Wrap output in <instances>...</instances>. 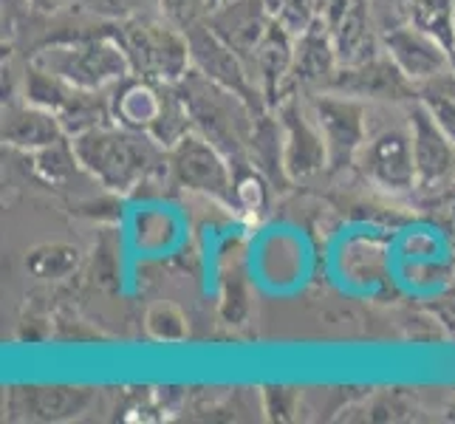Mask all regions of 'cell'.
<instances>
[{"label":"cell","instance_id":"19","mask_svg":"<svg viewBox=\"0 0 455 424\" xmlns=\"http://www.w3.org/2000/svg\"><path fill=\"white\" fill-rule=\"evenodd\" d=\"M339 66H356L379 54L382 37H376L371 26V4L368 0H354L348 12L342 14L339 23L331 28Z\"/></svg>","mask_w":455,"mask_h":424},{"label":"cell","instance_id":"26","mask_svg":"<svg viewBox=\"0 0 455 424\" xmlns=\"http://www.w3.org/2000/svg\"><path fill=\"white\" fill-rule=\"evenodd\" d=\"M323 18V9H320V0H286L283 9L275 14V20L289 28L291 35H303V31L317 23Z\"/></svg>","mask_w":455,"mask_h":424},{"label":"cell","instance_id":"21","mask_svg":"<svg viewBox=\"0 0 455 424\" xmlns=\"http://www.w3.org/2000/svg\"><path fill=\"white\" fill-rule=\"evenodd\" d=\"M416 91H419V102L427 108L430 116L438 122V128L455 141V71L452 66L442 74L430 76V80L419 83Z\"/></svg>","mask_w":455,"mask_h":424},{"label":"cell","instance_id":"7","mask_svg":"<svg viewBox=\"0 0 455 424\" xmlns=\"http://www.w3.org/2000/svg\"><path fill=\"white\" fill-rule=\"evenodd\" d=\"M167 164L181 187L235 210V167L210 139L190 131L167 150Z\"/></svg>","mask_w":455,"mask_h":424},{"label":"cell","instance_id":"8","mask_svg":"<svg viewBox=\"0 0 455 424\" xmlns=\"http://www.w3.org/2000/svg\"><path fill=\"white\" fill-rule=\"evenodd\" d=\"M187 43H190V68L204 74L215 85L238 93L255 114L272 111L260 85L252 80V74H249L243 57L235 54L229 45L207 26V20H196L193 26H187Z\"/></svg>","mask_w":455,"mask_h":424},{"label":"cell","instance_id":"13","mask_svg":"<svg viewBox=\"0 0 455 424\" xmlns=\"http://www.w3.org/2000/svg\"><path fill=\"white\" fill-rule=\"evenodd\" d=\"M382 52L394 60L416 85L452 66L447 45L438 43L433 35L421 31L413 23L387 28L382 35Z\"/></svg>","mask_w":455,"mask_h":424},{"label":"cell","instance_id":"11","mask_svg":"<svg viewBox=\"0 0 455 424\" xmlns=\"http://www.w3.org/2000/svg\"><path fill=\"white\" fill-rule=\"evenodd\" d=\"M272 111L277 114L280 124H283V159L289 179L297 181L320 172L328 164V148L317 122H314L311 111L300 102V97L289 91Z\"/></svg>","mask_w":455,"mask_h":424},{"label":"cell","instance_id":"12","mask_svg":"<svg viewBox=\"0 0 455 424\" xmlns=\"http://www.w3.org/2000/svg\"><path fill=\"white\" fill-rule=\"evenodd\" d=\"M272 23L275 14L263 0H221L207 12V26L235 54L243 57L246 66H252V57Z\"/></svg>","mask_w":455,"mask_h":424},{"label":"cell","instance_id":"20","mask_svg":"<svg viewBox=\"0 0 455 424\" xmlns=\"http://www.w3.org/2000/svg\"><path fill=\"white\" fill-rule=\"evenodd\" d=\"M249 164L260 170L269 184H289L286 159H283V124L275 111L258 114L252 141H249Z\"/></svg>","mask_w":455,"mask_h":424},{"label":"cell","instance_id":"5","mask_svg":"<svg viewBox=\"0 0 455 424\" xmlns=\"http://www.w3.org/2000/svg\"><path fill=\"white\" fill-rule=\"evenodd\" d=\"M124 57L131 62L133 76L156 83H179L190 71V43L187 31L162 20L136 18L114 31Z\"/></svg>","mask_w":455,"mask_h":424},{"label":"cell","instance_id":"30","mask_svg":"<svg viewBox=\"0 0 455 424\" xmlns=\"http://www.w3.org/2000/svg\"><path fill=\"white\" fill-rule=\"evenodd\" d=\"M450 62H452V71H455V49L450 52Z\"/></svg>","mask_w":455,"mask_h":424},{"label":"cell","instance_id":"16","mask_svg":"<svg viewBox=\"0 0 455 424\" xmlns=\"http://www.w3.org/2000/svg\"><path fill=\"white\" fill-rule=\"evenodd\" d=\"M291 60H294V35L275 20L252 57V68L258 71V85L269 108H275L289 93Z\"/></svg>","mask_w":455,"mask_h":424},{"label":"cell","instance_id":"23","mask_svg":"<svg viewBox=\"0 0 455 424\" xmlns=\"http://www.w3.org/2000/svg\"><path fill=\"white\" fill-rule=\"evenodd\" d=\"M269 204V179L255 167L235 172V210L246 215H260Z\"/></svg>","mask_w":455,"mask_h":424},{"label":"cell","instance_id":"10","mask_svg":"<svg viewBox=\"0 0 455 424\" xmlns=\"http://www.w3.org/2000/svg\"><path fill=\"white\" fill-rule=\"evenodd\" d=\"M323 91H337L345 93V97L363 102H382V105L419 100L416 83L385 52L365 62H356V66H339Z\"/></svg>","mask_w":455,"mask_h":424},{"label":"cell","instance_id":"6","mask_svg":"<svg viewBox=\"0 0 455 424\" xmlns=\"http://www.w3.org/2000/svg\"><path fill=\"white\" fill-rule=\"evenodd\" d=\"M354 164L376 187L390 193H407L419 184L413 159L411 119L376 124L368 119V136L359 148Z\"/></svg>","mask_w":455,"mask_h":424},{"label":"cell","instance_id":"2","mask_svg":"<svg viewBox=\"0 0 455 424\" xmlns=\"http://www.w3.org/2000/svg\"><path fill=\"white\" fill-rule=\"evenodd\" d=\"M179 97L190 114L193 131L210 139L232 162L235 172L249 164V141H252L258 114L249 108L238 93L215 85L196 68L187 71L176 83Z\"/></svg>","mask_w":455,"mask_h":424},{"label":"cell","instance_id":"4","mask_svg":"<svg viewBox=\"0 0 455 424\" xmlns=\"http://www.w3.org/2000/svg\"><path fill=\"white\" fill-rule=\"evenodd\" d=\"M35 66L62 76L83 91H105L131 76V62L124 57L116 37H85L54 43L35 54Z\"/></svg>","mask_w":455,"mask_h":424},{"label":"cell","instance_id":"17","mask_svg":"<svg viewBox=\"0 0 455 424\" xmlns=\"http://www.w3.org/2000/svg\"><path fill=\"white\" fill-rule=\"evenodd\" d=\"M66 128L57 114L45 111L40 105H9L4 111V141L18 150L37 153L49 145H57L60 139H66Z\"/></svg>","mask_w":455,"mask_h":424},{"label":"cell","instance_id":"24","mask_svg":"<svg viewBox=\"0 0 455 424\" xmlns=\"http://www.w3.org/2000/svg\"><path fill=\"white\" fill-rule=\"evenodd\" d=\"M145 328L156 342H181L187 337V317L176 303H153L145 314Z\"/></svg>","mask_w":455,"mask_h":424},{"label":"cell","instance_id":"3","mask_svg":"<svg viewBox=\"0 0 455 424\" xmlns=\"http://www.w3.org/2000/svg\"><path fill=\"white\" fill-rule=\"evenodd\" d=\"M108 102H111V116L116 124L153 136L167 150L193 131L176 83H156L131 74L128 80L114 85Z\"/></svg>","mask_w":455,"mask_h":424},{"label":"cell","instance_id":"14","mask_svg":"<svg viewBox=\"0 0 455 424\" xmlns=\"http://www.w3.org/2000/svg\"><path fill=\"white\" fill-rule=\"evenodd\" d=\"M413 133V159H416V176L421 187H433L438 181L450 179L455 172V141L438 128V122L419 100L407 108Z\"/></svg>","mask_w":455,"mask_h":424},{"label":"cell","instance_id":"18","mask_svg":"<svg viewBox=\"0 0 455 424\" xmlns=\"http://www.w3.org/2000/svg\"><path fill=\"white\" fill-rule=\"evenodd\" d=\"M93 399L91 388H76V385H31L14 390L12 404L28 411L31 419L40 421H62L80 416Z\"/></svg>","mask_w":455,"mask_h":424},{"label":"cell","instance_id":"9","mask_svg":"<svg viewBox=\"0 0 455 424\" xmlns=\"http://www.w3.org/2000/svg\"><path fill=\"white\" fill-rule=\"evenodd\" d=\"M308 111L325 139L328 167L342 170L354 164L368 136V102L337 91H317L308 102Z\"/></svg>","mask_w":455,"mask_h":424},{"label":"cell","instance_id":"27","mask_svg":"<svg viewBox=\"0 0 455 424\" xmlns=\"http://www.w3.org/2000/svg\"><path fill=\"white\" fill-rule=\"evenodd\" d=\"M162 6L167 9V14L172 20H179L184 26H193L198 12L207 9V0H162Z\"/></svg>","mask_w":455,"mask_h":424},{"label":"cell","instance_id":"15","mask_svg":"<svg viewBox=\"0 0 455 424\" xmlns=\"http://www.w3.org/2000/svg\"><path fill=\"white\" fill-rule=\"evenodd\" d=\"M337 68H339V57H337L334 35H331V28H328V23L320 18L317 23H311L303 35L294 37L289 91H294V88L323 91Z\"/></svg>","mask_w":455,"mask_h":424},{"label":"cell","instance_id":"1","mask_svg":"<svg viewBox=\"0 0 455 424\" xmlns=\"http://www.w3.org/2000/svg\"><path fill=\"white\" fill-rule=\"evenodd\" d=\"M71 141L80 167L114 193H131L156 172L170 170L167 148H162L153 136L131 131L124 124L102 122L97 128L76 133Z\"/></svg>","mask_w":455,"mask_h":424},{"label":"cell","instance_id":"22","mask_svg":"<svg viewBox=\"0 0 455 424\" xmlns=\"http://www.w3.org/2000/svg\"><path fill=\"white\" fill-rule=\"evenodd\" d=\"M83 252L71 244H40L28 252L26 269L40 280H62L80 269Z\"/></svg>","mask_w":455,"mask_h":424},{"label":"cell","instance_id":"28","mask_svg":"<svg viewBox=\"0 0 455 424\" xmlns=\"http://www.w3.org/2000/svg\"><path fill=\"white\" fill-rule=\"evenodd\" d=\"M263 4L269 6V12H272V14H277L280 9H283V4H286V0H263Z\"/></svg>","mask_w":455,"mask_h":424},{"label":"cell","instance_id":"29","mask_svg":"<svg viewBox=\"0 0 455 424\" xmlns=\"http://www.w3.org/2000/svg\"><path fill=\"white\" fill-rule=\"evenodd\" d=\"M218 4H221V0H207V12H210V9H215Z\"/></svg>","mask_w":455,"mask_h":424},{"label":"cell","instance_id":"25","mask_svg":"<svg viewBox=\"0 0 455 424\" xmlns=\"http://www.w3.org/2000/svg\"><path fill=\"white\" fill-rule=\"evenodd\" d=\"M31 156H35V167L40 170V176L45 181H54V184L66 181L68 176H74V170L80 167L74 141H66V139H60L57 145H49L37 153H31Z\"/></svg>","mask_w":455,"mask_h":424}]
</instances>
